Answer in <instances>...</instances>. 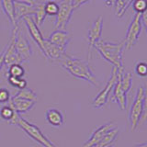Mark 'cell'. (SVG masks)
Listing matches in <instances>:
<instances>
[{
	"label": "cell",
	"instance_id": "d4e9b609",
	"mask_svg": "<svg viewBox=\"0 0 147 147\" xmlns=\"http://www.w3.org/2000/svg\"><path fill=\"white\" fill-rule=\"evenodd\" d=\"M44 9L47 16H56L59 10L58 3L54 1H46L44 5Z\"/></svg>",
	"mask_w": 147,
	"mask_h": 147
},
{
	"label": "cell",
	"instance_id": "30bf717a",
	"mask_svg": "<svg viewBox=\"0 0 147 147\" xmlns=\"http://www.w3.org/2000/svg\"><path fill=\"white\" fill-rule=\"evenodd\" d=\"M124 73V70H118L117 73V80L115 83L113 90H112V98L111 100L116 102L121 109L124 110L127 107V94L124 92L121 86V76Z\"/></svg>",
	"mask_w": 147,
	"mask_h": 147
},
{
	"label": "cell",
	"instance_id": "d6986e66",
	"mask_svg": "<svg viewBox=\"0 0 147 147\" xmlns=\"http://www.w3.org/2000/svg\"><path fill=\"white\" fill-rule=\"evenodd\" d=\"M20 115L18 114L15 109L9 105H6L1 108L0 109V118H1L4 121H7L11 125H16L18 118Z\"/></svg>",
	"mask_w": 147,
	"mask_h": 147
},
{
	"label": "cell",
	"instance_id": "4316f807",
	"mask_svg": "<svg viewBox=\"0 0 147 147\" xmlns=\"http://www.w3.org/2000/svg\"><path fill=\"white\" fill-rule=\"evenodd\" d=\"M135 73L138 76L145 77L147 75V64L144 62H139L135 65Z\"/></svg>",
	"mask_w": 147,
	"mask_h": 147
},
{
	"label": "cell",
	"instance_id": "1f68e13d",
	"mask_svg": "<svg viewBox=\"0 0 147 147\" xmlns=\"http://www.w3.org/2000/svg\"><path fill=\"white\" fill-rule=\"evenodd\" d=\"M3 66H4V51L2 52V53L0 54V71H1Z\"/></svg>",
	"mask_w": 147,
	"mask_h": 147
},
{
	"label": "cell",
	"instance_id": "d590c367",
	"mask_svg": "<svg viewBox=\"0 0 147 147\" xmlns=\"http://www.w3.org/2000/svg\"><path fill=\"white\" fill-rule=\"evenodd\" d=\"M113 145H106V146H102V147H112Z\"/></svg>",
	"mask_w": 147,
	"mask_h": 147
},
{
	"label": "cell",
	"instance_id": "ffe728a7",
	"mask_svg": "<svg viewBox=\"0 0 147 147\" xmlns=\"http://www.w3.org/2000/svg\"><path fill=\"white\" fill-rule=\"evenodd\" d=\"M1 2L2 10L5 13L8 18V20L10 21L11 25L13 28H15L18 25V23L16 22L15 20V8H14V2L12 0H0Z\"/></svg>",
	"mask_w": 147,
	"mask_h": 147
},
{
	"label": "cell",
	"instance_id": "4dcf8cb0",
	"mask_svg": "<svg viewBox=\"0 0 147 147\" xmlns=\"http://www.w3.org/2000/svg\"><path fill=\"white\" fill-rule=\"evenodd\" d=\"M115 2H116V0H106V5L109 7H113Z\"/></svg>",
	"mask_w": 147,
	"mask_h": 147
},
{
	"label": "cell",
	"instance_id": "6da1fadb",
	"mask_svg": "<svg viewBox=\"0 0 147 147\" xmlns=\"http://www.w3.org/2000/svg\"><path fill=\"white\" fill-rule=\"evenodd\" d=\"M59 61L62 67L74 77L85 80L96 87L99 86L98 79L94 75L93 71L91 70L87 62L82 59L71 56V55H68L66 53Z\"/></svg>",
	"mask_w": 147,
	"mask_h": 147
},
{
	"label": "cell",
	"instance_id": "5bb4252c",
	"mask_svg": "<svg viewBox=\"0 0 147 147\" xmlns=\"http://www.w3.org/2000/svg\"><path fill=\"white\" fill-rule=\"evenodd\" d=\"M22 61L18 56L14 44V35L11 33L10 40L4 49V65L10 66L14 63H21Z\"/></svg>",
	"mask_w": 147,
	"mask_h": 147
},
{
	"label": "cell",
	"instance_id": "cb8c5ba5",
	"mask_svg": "<svg viewBox=\"0 0 147 147\" xmlns=\"http://www.w3.org/2000/svg\"><path fill=\"white\" fill-rule=\"evenodd\" d=\"M129 0H116L114 5V7H115V13L118 18H121L124 13L127 11V5H128Z\"/></svg>",
	"mask_w": 147,
	"mask_h": 147
},
{
	"label": "cell",
	"instance_id": "83f0119b",
	"mask_svg": "<svg viewBox=\"0 0 147 147\" xmlns=\"http://www.w3.org/2000/svg\"><path fill=\"white\" fill-rule=\"evenodd\" d=\"M10 98V93H9V91L7 88H5V87L0 88V104L8 103Z\"/></svg>",
	"mask_w": 147,
	"mask_h": 147
},
{
	"label": "cell",
	"instance_id": "f546056e",
	"mask_svg": "<svg viewBox=\"0 0 147 147\" xmlns=\"http://www.w3.org/2000/svg\"><path fill=\"white\" fill-rule=\"evenodd\" d=\"M15 3H22V4H27V5H34L37 0H12Z\"/></svg>",
	"mask_w": 147,
	"mask_h": 147
},
{
	"label": "cell",
	"instance_id": "e575fe53",
	"mask_svg": "<svg viewBox=\"0 0 147 147\" xmlns=\"http://www.w3.org/2000/svg\"><path fill=\"white\" fill-rule=\"evenodd\" d=\"M89 1V0H82V1L79 3V4H78V7H79L80 6H81V5H83V4H85V3H86V2H88Z\"/></svg>",
	"mask_w": 147,
	"mask_h": 147
},
{
	"label": "cell",
	"instance_id": "e0dca14e",
	"mask_svg": "<svg viewBox=\"0 0 147 147\" xmlns=\"http://www.w3.org/2000/svg\"><path fill=\"white\" fill-rule=\"evenodd\" d=\"M65 54V51L60 49L54 44L51 43L45 39L44 41V56L51 60H59L63 57Z\"/></svg>",
	"mask_w": 147,
	"mask_h": 147
},
{
	"label": "cell",
	"instance_id": "4fadbf2b",
	"mask_svg": "<svg viewBox=\"0 0 147 147\" xmlns=\"http://www.w3.org/2000/svg\"><path fill=\"white\" fill-rule=\"evenodd\" d=\"M71 38H72L71 34H69L67 31L61 30H55L46 40L50 41L51 43L57 46L60 49L65 51L69 42H70Z\"/></svg>",
	"mask_w": 147,
	"mask_h": 147
},
{
	"label": "cell",
	"instance_id": "7a4b0ae2",
	"mask_svg": "<svg viewBox=\"0 0 147 147\" xmlns=\"http://www.w3.org/2000/svg\"><path fill=\"white\" fill-rule=\"evenodd\" d=\"M94 48L98 51L104 60L116 67L117 70H124L122 54L124 51L123 41L121 42H109L100 40L94 45Z\"/></svg>",
	"mask_w": 147,
	"mask_h": 147
},
{
	"label": "cell",
	"instance_id": "44dd1931",
	"mask_svg": "<svg viewBox=\"0 0 147 147\" xmlns=\"http://www.w3.org/2000/svg\"><path fill=\"white\" fill-rule=\"evenodd\" d=\"M45 2H39L36 1L35 3V12H34V22L39 28L43 24L46 17V12L44 9Z\"/></svg>",
	"mask_w": 147,
	"mask_h": 147
},
{
	"label": "cell",
	"instance_id": "7c38bea8",
	"mask_svg": "<svg viewBox=\"0 0 147 147\" xmlns=\"http://www.w3.org/2000/svg\"><path fill=\"white\" fill-rule=\"evenodd\" d=\"M23 21L25 22L27 30H28V31H29L30 37L33 39V40L37 43V45L39 46V48L40 49V51L44 54V41H45V39L43 38L42 34H41L39 27L35 24L33 18H31L30 17L24 18H23Z\"/></svg>",
	"mask_w": 147,
	"mask_h": 147
},
{
	"label": "cell",
	"instance_id": "484cf974",
	"mask_svg": "<svg viewBox=\"0 0 147 147\" xmlns=\"http://www.w3.org/2000/svg\"><path fill=\"white\" fill-rule=\"evenodd\" d=\"M131 6L138 14H142L146 11V0H134Z\"/></svg>",
	"mask_w": 147,
	"mask_h": 147
},
{
	"label": "cell",
	"instance_id": "277c9868",
	"mask_svg": "<svg viewBox=\"0 0 147 147\" xmlns=\"http://www.w3.org/2000/svg\"><path fill=\"white\" fill-rule=\"evenodd\" d=\"M16 125L18 127H20L28 136L30 137L32 140H34L36 142H38L41 146L56 147V145H55L53 142H52V141L40 131V129L38 126H36L33 123L27 121L26 119H23L22 117L18 118Z\"/></svg>",
	"mask_w": 147,
	"mask_h": 147
},
{
	"label": "cell",
	"instance_id": "9a60e30c",
	"mask_svg": "<svg viewBox=\"0 0 147 147\" xmlns=\"http://www.w3.org/2000/svg\"><path fill=\"white\" fill-rule=\"evenodd\" d=\"M35 103L36 102H34V101L15 98V96H11V98L9 100V102L7 103V105L12 107L20 115V114H24V113H27L28 111H30V110L35 106Z\"/></svg>",
	"mask_w": 147,
	"mask_h": 147
},
{
	"label": "cell",
	"instance_id": "2e32d148",
	"mask_svg": "<svg viewBox=\"0 0 147 147\" xmlns=\"http://www.w3.org/2000/svg\"><path fill=\"white\" fill-rule=\"evenodd\" d=\"M14 8H15V20L16 22L18 23L24 18L30 17V15H34L35 4L27 5V4L14 2Z\"/></svg>",
	"mask_w": 147,
	"mask_h": 147
},
{
	"label": "cell",
	"instance_id": "8fae6325",
	"mask_svg": "<svg viewBox=\"0 0 147 147\" xmlns=\"http://www.w3.org/2000/svg\"><path fill=\"white\" fill-rule=\"evenodd\" d=\"M116 124L114 122H108L104 124V125H101L98 127L96 130H95L92 133L91 137L88 140L85 142V144L82 145V147H96L98 145L99 142L102 141L104 136L107 134V133L111 131L112 129L116 128Z\"/></svg>",
	"mask_w": 147,
	"mask_h": 147
},
{
	"label": "cell",
	"instance_id": "8992f818",
	"mask_svg": "<svg viewBox=\"0 0 147 147\" xmlns=\"http://www.w3.org/2000/svg\"><path fill=\"white\" fill-rule=\"evenodd\" d=\"M59 10L55 16V30H64L76 9L74 0H61L58 4Z\"/></svg>",
	"mask_w": 147,
	"mask_h": 147
},
{
	"label": "cell",
	"instance_id": "5b68a950",
	"mask_svg": "<svg viewBox=\"0 0 147 147\" xmlns=\"http://www.w3.org/2000/svg\"><path fill=\"white\" fill-rule=\"evenodd\" d=\"M11 33L14 35V44H15V48L18 56L21 59L22 63L27 62L33 54V51H32L29 40L20 30L18 25L13 28Z\"/></svg>",
	"mask_w": 147,
	"mask_h": 147
},
{
	"label": "cell",
	"instance_id": "7402d4cb",
	"mask_svg": "<svg viewBox=\"0 0 147 147\" xmlns=\"http://www.w3.org/2000/svg\"><path fill=\"white\" fill-rule=\"evenodd\" d=\"M7 75L8 76H13L17 78H23L25 75V69L20 63H14L7 67Z\"/></svg>",
	"mask_w": 147,
	"mask_h": 147
},
{
	"label": "cell",
	"instance_id": "d6a6232c",
	"mask_svg": "<svg viewBox=\"0 0 147 147\" xmlns=\"http://www.w3.org/2000/svg\"><path fill=\"white\" fill-rule=\"evenodd\" d=\"M82 0H74V3H75V7L77 8L78 7V4H79Z\"/></svg>",
	"mask_w": 147,
	"mask_h": 147
},
{
	"label": "cell",
	"instance_id": "52a82bcc",
	"mask_svg": "<svg viewBox=\"0 0 147 147\" xmlns=\"http://www.w3.org/2000/svg\"><path fill=\"white\" fill-rule=\"evenodd\" d=\"M142 25L141 22V16L140 14L136 13L128 27L125 38L122 40L124 43V49L130 50L132 46H134L137 43L139 37L142 33Z\"/></svg>",
	"mask_w": 147,
	"mask_h": 147
},
{
	"label": "cell",
	"instance_id": "ac0fdd59",
	"mask_svg": "<svg viewBox=\"0 0 147 147\" xmlns=\"http://www.w3.org/2000/svg\"><path fill=\"white\" fill-rule=\"evenodd\" d=\"M46 121L47 122L53 127H60L63 125L64 123V118L63 113L57 109L51 108L46 110Z\"/></svg>",
	"mask_w": 147,
	"mask_h": 147
},
{
	"label": "cell",
	"instance_id": "836d02e7",
	"mask_svg": "<svg viewBox=\"0 0 147 147\" xmlns=\"http://www.w3.org/2000/svg\"><path fill=\"white\" fill-rule=\"evenodd\" d=\"M134 147H147V144L146 142H144V144H137Z\"/></svg>",
	"mask_w": 147,
	"mask_h": 147
},
{
	"label": "cell",
	"instance_id": "603a6c76",
	"mask_svg": "<svg viewBox=\"0 0 147 147\" xmlns=\"http://www.w3.org/2000/svg\"><path fill=\"white\" fill-rule=\"evenodd\" d=\"M14 96H15V98H18L31 100V101H34V102H36V101H37L36 93L33 90H31L30 88H28V87H26V88H23V89H20L16 95H14Z\"/></svg>",
	"mask_w": 147,
	"mask_h": 147
},
{
	"label": "cell",
	"instance_id": "9c48e42d",
	"mask_svg": "<svg viewBox=\"0 0 147 147\" xmlns=\"http://www.w3.org/2000/svg\"><path fill=\"white\" fill-rule=\"evenodd\" d=\"M103 28V18L99 16L93 21L88 30L87 34V40H88V60L92 57V50L94 48V45L101 40V33H102Z\"/></svg>",
	"mask_w": 147,
	"mask_h": 147
},
{
	"label": "cell",
	"instance_id": "3957f363",
	"mask_svg": "<svg viewBox=\"0 0 147 147\" xmlns=\"http://www.w3.org/2000/svg\"><path fill=\"white\" fill-rule=\"evenodd\" d=\"M146 111V92L144 86L138 87L135 93L134 100L129 112V124L131 131H134L142 116L145 115Z\"/></svg>",
	"mask_w": 147,
	"mask_h": 147
},
{
	"label": "cell",
	"instance_id": "ba28073f",
	"mask_svg": "<svg viewBox=\"0 0 147 147\" xmlns=\"http://www.w3.org/2000/svg\"><path fill=\"white\" fill-rule=\"evenodd\" d=\"M117 73H118L117 68L112 66L111 73H110V76L107 82V85L105 86L103 90H101L98 94V96L92 101V107L94 109H102L108 103V101L109 99V96L111 94L114 85L117 80Z\"/></svg>",
	"mask_w": 147,
	"mask_h": 147
},
{
	"label": "cell",
	"instance_id": "f1b7e54d",
	"mask_svg": "<svg viewBox=\"0 0 147 147\" xmlns=\"http://www.w3.org/2000/svg\"><path fill=\"white\" fill-rule=\"evenodd\" d=\"M22 78H17V77H13V76H8L7 77V81L9 83V85L12 86L13 87H18L20 86V83L21 81Z\"/></svg>",
	"mask_w": 147,
	"mask_h": 147
}]
</instances>
